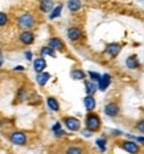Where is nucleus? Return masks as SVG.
Listing matches in <instances>:
<instances>
[{"label":"nucleus","mask_w":144,"mask_h":154,"mask_svg":"<svg viewBox=\"0 0 144 154\" xmlns=\"http://www.w3.org/2000/svg\"><path fill=\"white\" fill-rule=\"evenodd\" d=\"M99 128H101V118H99V116L94 113L87 114V117H86V129L90 131H97L99 130Z\"/></svg>","instance_id":"obj_1"},{"label":"nucleus","mask_w":144,"mask_h":154,"mask_svg":"<svg viewBox=\"0 0 144 154\" xmlns=\"http://www.w3.org/2000/svg\"><path fill=\"white\" fill-rule=\"evenodd\" d=\"M33 24H34V17L31 14H23L17 20V25L21 29H25V31L31 29L33 27Z\"/></svg>","instance_id":"obj_2"},{"label":"nucleus","mask_w":144,"mask_h":154,"mask_svg":"<svg viewBox=\"0 0 144 154\" xmlns=\"http://www.w3.org/2000/svg\"><path fill=\"white\" fill-rule=\"evenodd\" d=\"M9 140L15 145H24L27 142V136H25V133H23V131H13L9 136Z\"/></svg>","instance_id":"obj_3"},{"label":"nucleus","mask_w":144,"mask_h":154,"mask_svg":"<svg viewBox=\"0 0 144 154\" xmlns=\"http://www.w3.org/2000/svg\"><path fill=\"white\" fill-rule=\"evenodd\" d=\"M104 113L108 117H116L120 113V108L116 102H108L106 106H104Z\"/></svg>","instance_id":"obj_4"},{"label":"nucleus","mask_w":144,"mask_h":154,"mask_svg":"<svg viewBox=\"0 0 144 154\" xmlns=\"http://www.w3.org/2000/svg\"><path fill=\"white\" fill-rule=\"evenodd\" d=\"M63 122H65L66 128L72 131H77L81 128V122H79V120H77L75 117H65L63 118Z\"/></svg>","instance_id":"obj_5"},{"label":"nucleus","mask_w":144,"mask_h":154,"mask_svg":"<svg viewBox=\"0 0 144 154\" xmlns=\"http://www.w3.org/2000/svg\"><path fill=\"white\" fill-rule=\"evenodd\" d=\"M122 147L130 154H137L140 150L139 145H137L135 141H124V142H122Z\"/></svg>","instance_id":"obj_6"},{"label":"nucleus","mask_w":144,"mask_h":154,"mask_svg":"<svg viewBox=\"0 0 144 154\" xmlns=\"http://www.w3.org/2000/svg\"><path fill=\"white\" fill-rule=\"evenodd\" d=\"M111 84V76L110 75H107V73H104L103 76H101V80L98 81V85H97V88L99 89L101 92H104L106 89L110 86Z\"/></svg>","instance_id":"obj_7"},{"label":"nucleus","mask_w":144,"mask_h":154,"mask_svg":"<svg viewBox=\"0 0 144 154\" xmlns=\"http://www.w3.org/2000/svg\"><path fill=\"white\" fill-rule=\"evenodd\" d=\"M120 49H122V45H120V44H118V43H111V44H108V45L106 47V53L110 54L111 57H116L118 54H119Z\"/></svg>","instance_id":"obj_8"},{"label":"nucleus","mask_w":144,"mask_h":154,"mask_svg":"<svg viewBox=\"0 0 144 154\" xmlns=\"http://www.w3.org/2000/svg\"><path fill=\"white\" fill-rule=\"evenodd\" d=\"M20 41L25 45H31L34 41V35L32 33L31 31H24L23 33L20 35Z\"/></svg>","instance_id":"obj_9"},{"label":"nucleus","mask_w":144,"mask_h":154,"mask_svg":"<svg viewBox=\"0 0 144 154\" xmlns=\"http://www.w3.org/2000/svg\"><path fill=\"white\" fill-rule=\"evenodd\" d=\"M48 44H49L48 47L52 48L53 51H63V43H62V40H60L58 37H52V38H49Z\"/></svg>","instance_id":"obj_10"},{"label":"nucleus","mask_w":144,"mask_h":154,"mask_svg":"<svg viewBox=\"0 0 144 154\" xmlns=\"http://www.w3.org/2000/svg\"><path fill=\"white\" fill-rule=\"evenodd\" d=\"M68 37L70 38L72 41H75V40H79L82 37V31L79 29L78 27H72L68 29Z\"/></svg>","instance_id":"obj_11"},{"label":"nucleus","mask_w":144,"mask_h":154,"mask_svg":"<svg viewBox=\"0 0 144 154\" xmlns=\"http://www.w3.org/2000/svg\"><path fill=\"white\" fill-rule=\"evenodd\" d=\"M33 66H34V70H36L37 73H41L44 72V69L46 68V61L44 57H38V59L34 60L33 63Z\"/></svg>","instance_id":"obj_12"},{"label":"nucleus","mask_w":144,"mask_h":154,"mask_svg":"<svg viewBox=\"0 0 144 154\" xmlns=\"http://www.w3.org/2000/svg\"><path fill=\"white\" fill-rule=\"evenodd\" d=\"M126 65H127V68L128 69H136V68H139V60H137V57L134 54V56H130L128 59L126 60Z\"/></svg>","instance_id":"obj_13"},{"label":"nucleus","mask_w":144,"mask_h":154,"mask_svg":"<svg viewBox=\"0 0 144 154\" xmlns=\"http://www.w3.org/2000/svg\"><path fill=\"white\" fill-rule=\"evenodd\" d=\"M36 80H37L38 85H41V86L46 85V82L50 80V73H48V72H41V73H38Z\"/></svg>","instance_id":"obj_14"},{"label":"nucleus","mask_w":144,"mask_h":154,"mask_svg":"<svg viewBox=\"0 0 144 154\" xmlns=\"http://www.w3.org/2000/svg\"><path fill=\"white\" fill-rule=\"evenodd\" d=\"M84 104H85L86 110L93 112L94 110V108H95V98L93 97V96H86L85 100H84Z\"/></svg>","instance_id":"obj_15"},{"label":"nucleus","mask_w":144,"mask_h":154,"mask_svg":"<svg viewBox=\"0 0 144 154\" xmlns=\"http://www.w3.org/2000/svg\"><path fill=\"white\" fill-rule=\"evenodd\" d=\"M54 8V4L52 0H41L40 3V9L43 12H50Z\"/></svg>","instance_id":"obj_16"},{"label":"nucleus","mask_w":144,"mask_h":154,"mask_svg":"<svg viewBox=\"0 0 144 154\" xmlns=\"http://www.w3.org/2000/svg\"><path fill=\"white\" fill-rule=\"evenodd\" d=\"M81 7H82L81 0H69L68 2V8H69V11H72V12L79 11Z\"/></svg>","instance_id":"obj_17"},{"label":"nucleus","mask_w":144,"mask_h":154,"mask_svg":"<svg viewBox=\"0 0 144 154\" xmlns=\"http://www.w3.org/2000/svg\"><path fill=\"white\" fill-rule=\"evenodd\" d=\"M46 104H48V106L52 109L53 112H58L60 110V104H58V101H57L54 97H48L46 98Z\"/></svg>","instance_id":"obj_18"},{"label":"nucleus","mask_w":144,"mask_h":154,"mask_svg":"<svg viewBox=\"0 0 144 154\" xmlns=\"http://www.w3.org/2000/svg\"><path fill=\"white\" fill-rule=\"evenodd\" d=\"M85 89H86V93H87V96H93L95 92H97V85H95V82L93 81H86L85 82Z\"/></svg>","instance_id":"obj_19"},{"label":"nucleus","mask_w":144,"mask_h":154,"mask_svg":"<svg viewBox=\"0 0 144 154\" xmlns=\"http://www.w3.org/2000/svg\"><path fill=\"white\" fill-rule=\"evenodd\" d=\"M70 76H72L73 80H75V81H79V80H84L85 79L86 73L84 72V70H81V69H74V70H72Z\"/></svg>","instance_id":"obj_20"},{"label":"nucleus","mask_w":144,"mask_h":154,"mask_svg":"<svg viewBox=\"0 0 144 154\" xmlns=\"http://www.w3.org/2000/svg\"><path fill=\"white\" fill-rule=\"evenodd\" d=\"M61 11H62V4L56 5V7L52 9V12H50L49 19H50V20H54V19H57V17H58V16L61 15Z\"/></svg>","instance_id":"obj_21"},{"label":"nucleus","mask_w":144,"mask_h":154,"mask_svg":"<svg viewBox=\"0 0 144 154\" xmlns=\"http://www.w3.org/2000/svg\"><path fill=\"white\" fill-rule=\"evenodd\" d=\"M41 54H43V56H52V57H54V56H56V52H54L52 48L44 47L43 49H41Z\"/></svg>","instance_id":"obj_22"},{"label":"nucleus","mask_w":144,"mask_h":154,"mask_svg":"<svg viewBox=\"0 0 144 154\" xmlns=\"http://www.w3.org/2000/svg\"><path fill=\"white\" fill-rule=\"evenodd\" d=\"M95 143H97V146L101 149V152H104V150H106V140H104V137H102V138H98Z\"/></svg>","instance_id":"obj_23"},{"label":"nucleus","mask_w":144,"mask_h":154,"mask_svg":"<svg viewBox=\"0 0 144 154\" xmlns=\"http://www.w3.org/2000/svg\"><path fill=\"white\" fill-rule=\"evenodd\" d=\"M66 154H82V149L78 146H70L66 150Z\"/></svg>","instance_id":"obj_24"},{"label":"nucleus","mask_w":144,"mask_h":154,"mask_svg":"<svg viewBox=\"0 0 144 154\" xmlns=\"http://www.w3.org/2000/svg\"><path fill=\"white\" fill-rule=\"evenodd\" d=\"M8 21V16L4 14V12H0V27H3V25H5Z\"/></svg>","instance_id":"obj_25"},{"label":"nucleus","mask_w":144,"mask_h":154,"mask_svg":"<svg viewBox=\"0 0 144 154\" xmlns=\"http://www.w3.org/2000/svg\"><path fill=\"white\" fill-rule=\"evenodd\" d=\"M89 76H90V79L93 80V82L94 81H99L101 80V75L97 72H89Z\"/></svg>","instance_id":"obj_26"},{"label":"nucleus","mask_w":144,"mask_h":154,"mask_svg":"<svg viewBox=\"0 0 144 154\" xmlns=\"http://www.w3.org/2000/svg\"><path fill=\"white\" fill-rule=\"evenodd\" d=\"M136 129L140 131V133H144V120L139 121V122L136 124Z\"/></svg>","instance_id":"obj_27"},{"label":"nucleus","mask_w":144,"mask_h":154,"mask_svg":"<svg viewBox=\"0 0 144 154\" xmlns=\"http://www.w3.org/2000/svg\"><path fill=\"white\" fill-rule=\"evenodd\" d=\"M130 138L136 140L137 142H140V143H143V145H144V137H143V136H140V137H134V136H130Z\"/></svg>","instance_id":"obj_28"},{"label":"nucleus","mask_w":144,"mask_h":154,"mask_svg":"<svg viewBox=\"0 0 144 154\" xmlns=\"http://www.w3.org/2000/svg\"><path fill=\"white\" fill-rule=\"evenodd\" d=\"M61 129V124L60 122H57V124H54V126H53V131L56 133L57 130H60Z\"/></svg>","instance_id":"obj_29"},{"label":"nucleus","mask_w":144,"mask_h":154,"mask_svg":"<svg viewBox=\"0 0 144 154\" xmlns=\"http://www.w3.org/2000/svg\"><path fill=\"white\" fill-rule=\"evenodd\" d=\"M82 134H84L85 137H91V131H90V130H87V129H85L84 131H82Z\"/></svg>","instance_id":"obj_30"},{"label":"nucleus","mask_w":144,"mask_h":154,"mask_svg":"<svg viewBox=\"0 0 144 154\" xmlns=\"http://www.w3.org/2000/svg\"><path fill=\"white\" fill-rule=\"evenodd\" d=\"M25 57H27V60H32V52H25Z\"/></svg>","instance_id":"obj_31"},{"label":"nucleus","mask_w":144,"mask_h":154,"mask_svg":"<svg viewBox=\"0 0 144 154\" xmlns=\"http://www.w3.org/2000/svg\"><path fill=\"white\" fill-rule=\"evenodd\" d=\"M63 134H65V131H63V130H61V129L56 131V136H58V137H60V136H63Z\"/></svg>","instance_id":"obj_32"},{"label":"nucleus","mask_w":144,"mask_h":154,"mask_svg":"<svg viewBox=\"0 0 144 154\" xmlns=\"http://www.w3.org/2000/svg\"><path fill=\"white\" fill-rule=\"evenodd\" d=\"M25 68H24V66H21V65H19V66H16V68H15V70H17V72H21V70H24Z\"/></svg>","instance_id":"obj_33"}]
</instances>
